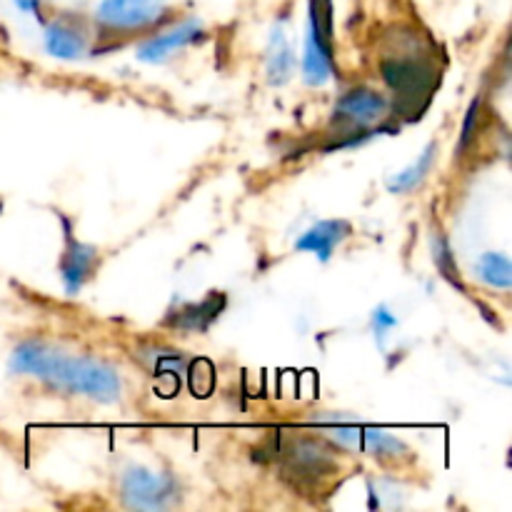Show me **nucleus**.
I'll return each mask as SVG.
<instances>
[{"instance_id":"nucleus-7","label":"nucleus","mask_w":512,"mask_h":512,"mask_svg":"<svg viewBox=\"0 0 512 512\" xmlns=\"http://www.w3.org/2000/svg\"><path fill=\"white\" fill-rule=\"evenodd\" d=\"M348 235L350 225L345 223V220H323V223H318L315 228H310L308 233H303V238L295 243V248H298L300 253L318 255L325 263Z\"/></svg>"},{"instance_id":"nucleus-1","label":"nucleus","mask_w":512,"mask_h":512,"mask_svg":"<svg viewBox=\"0 0 512 512\" xmlns=\"http://www.w3.org/2000/svg\"><path fill=\"white\" fill-rule=\"evenodd\" d=\"M10 373L48 383L63 393L95 403H118L125 393L123 375L98 358L68 355L40 340H25L10 355Z\"/></svg>"},{"instance_id":"nucleus-11","label":"nucleus","mask_w":512,"mask_h":512,"mask_svg":"<svg viewBox=\"0 0 512 512\" xmlns=\"http://www.w3.org/2000/svg\"><path fill=\"white\" fill-rule=\"evenodd\" d=\"M290 463L308 475L320 473V470L333 465V453L315 440H295L293 448H290Z\"/></svg>"},{"instance_id":"nucleus-6","label":"nucleus","mask_w":512,"mask_h":512,"mask_svg":"<svg viewBox=\"0 0 512 512\" xmlns=\"http://www.w3.org/2000/svg\"><path fill=\"white\" fill-rule=\"evenodd\" d=\"M303 73L310 85H320L330 78V53L325 48L323 33L318 23V8L310 3L308 15V35H305V55H303Z\"/></svg>"},{"instance_id":"nucleus-12","label":"nucleus","mask_w":512,"mask_h":512,"mask_svg":"<svg viewBox=\"0 0 512 512\" xmlns=\"http://www.w3.org/2000/svg\"><path fill=\"white\" fill-rule=\"evenodd\" d=\"M433 160H435V145H428V148L420 153V158L415 160L410 168H405L403 173H398L393 180H390L388 188L393 190V193H410V190H415L420 183H423L425 175L430 173V168H433Z\"/></svg>"},{"instance_id":"nucleus-4","label":"nucleus","mask_w":512,"mask_h":512,"mask_svg":"<svg viewBox=\"0 0 512 512\" xmlns=\"http://www.w3.org/2000/svg\"><path fill=\"white\" fill-rule=\"evenodd\" d=\"M388 115V100L373 90H350L335 105V118L355 128H368Z\"/></svg>"},{"instance_id":"nucleus-2","label":"nucleus","mask_w":512,"mask_h":512,"mask_svg":"<svg viewBox=\"0 0 512 512\" xmlns=\"http://www.w3.org/2000/svg\"><path fill=\"white\" fill-rule=\"evenodd\" d=\"M120 498L135 510H165L178 498V483L170 475L133 465L120 478Z\"/></svg>"},{"instance_id":"nucleus-10","label":"nucleus","mask_w":512,"mask_h":512,"mask_svg":"<svg viewBox=\"0 0 512 512\" xmlns=\"http://www.w3.org/2000/svg\"><path fill=\"white\" fill-rule=\"evenodd\" d=\"M45 48L55 58H78L85 48V38L75 28H70L68 23H48L45 28Z\"/></svg>"},{"instance_id":"nucleus-13","label":"nucleus","mask_w":512,"mask_h":512,"mask_svg":"<svg viewBox=\"0 0 512 512\" xmlns=\"http://www.w3.org/2000/svg\"><path fill=\"white\" fill-rule=\"evenodd\" d=\"M478 278L483 283L493 285V288H510V278H512V268H510V258L505 253H485L480 255L478 265Z\"/></svg>"},{"instance_id":"nucleus-15","label":"nucleus","mask_w":512,"mask_h":512,"mask_svg":"<svg viewBox=\"0 0 512 512\" xmlns=\"http://www.w3.org/2000/svg\"><path fill=\"white\" fill-rule=\"evenodd\" d=\"M13 3L18 5L23 13H38V8H40V0H13Z\"/></svg>"},{"instance_id":"nucleus-5","label":"nucleus","mask_w":512,"mask_h":512,"mask_svg":"<svg viewBox=\"0 0 512 512\" xmlns=\"http://www.w3.org/2000/svg\"><path fill=\"white\" fill-rule=\"evenodd\" d=\"M198 38H203V25H200V20H185V23L163 30L155 38L145 40L138 48V58L145 60V63H160L168 55H173L175 50L195 43Z\"/></svg>"},{"instance_id":"nucleus-14","label":"nucleus","mask_w":512,"mask_h":512,"mask_svg":"<svg viewBox=\"0 0 512 512\" xmlns=\"http://www.w3.org/2000/svg\"><path fill=\"white\" fill-rule=\"evenodd\" d=\"M395 325H398V320H395V315L388 313L385 308H378L373 313V330H375V335H378V340H383L385 335L395 328Z\"/></svg>"},{"instance_id":"nucleus-9","label":"nucleus","mask_w":512,"mask_h":512,"mask_svg":"<svg viewBox=\"0 0 512 512\" xmlns=\"http://www.w3.org/2000/svg\"><path fill=\"white\" fill-rule=\"evenodd\" d=\"M293 68H295L293 45H290L285 30L278 25V28H273V35H270V45H268V65H265V70H268V80L273 85H283L285 80L293 75Z\"/></svg>"},{"instance_id":"nucleus-8","label":"nucleus","mask_w":512,"mask_h":512,"mask_svg":"<svg viewBox=\"0 0 512 512\" xmlns=\"http://www.w3.org/2000/svg\"><path fill=\"white\" fill-rule=\"evenodd\" d=\"M93 260H95V250L90 248V245L78 243V240H70L68 253H65L63 263H60L65 290H68L70 295L78 293V290L83 288L85 280L93 275Z\"/></svg>"},{"instance_id":"nucleus-3","label":"nucleus","mask_w":512,"mask_h":512,"mask_svg":"<svg viewBox=\"0 0 512 512\" xmlns=\"http://www.w3.org/2000/svg\"><path fill=\"white\" fill-rule=\"evenodd\" d=\"M165 13V0H100L98 23L103 30L128 33L158 23Z\"/></svg>"}]
</instances>
